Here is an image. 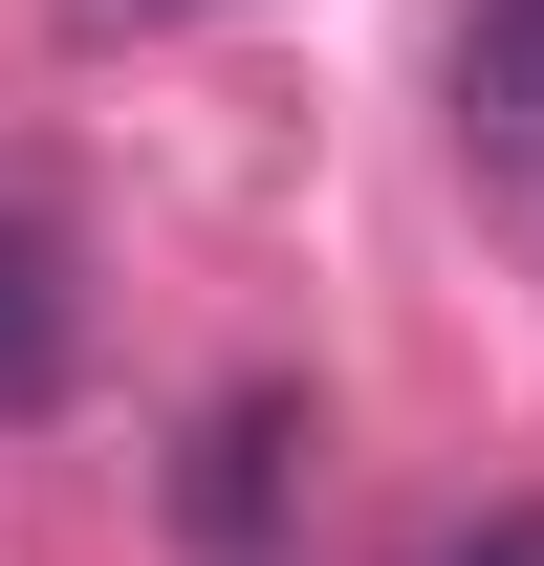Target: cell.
Listing matches in <instances>:
<instances>
[{
	"mask_svg": "<svg viewBox=\"0 0 544 566\" xmlns=\"http://www.w3.org/2000/svg\"><path fill=\"white\" fill-rule=\"evenodd\" d=\"M458 132L544 175V0H458Z\"/></svg>",
	"mask_w": 544,
	"mask_h": 566,
	"instance_id": "3957f363",
	"label": "cell"
},
{
	"mask_svg": "<svg viewBox=\"0 0 544 566\" xmlns=\"http://www.w3.org/2000/svg\"><path fill=\"white\" fill-rule=\"evenodd\" d=\"M283 458H305V392H218V415H197V458H175L197 566H262L283 545Z\"/></svg>",
	"mask_w": 544,
	"mask_h": 566,
	"instance_id": "6da1fadb",
	"label": "cell"
},
{
	"mask_svg": "<svg viewBox=\"0 0 544 566\" xmlns=\"http://www.w3.org/2000/svg\"><path fill=\"white\" fill-rule=\"evenodd\" d=\"M458 566H544V501H501V523H458Z\"/></svg>",
	"mask_w": 544,
	"mask_h": 566,
	"instance_id": "277c9868",
	"label": "cell"
},
{
	"mask_svg": "<svg viewBox=\"0 0 544 566\" xmlns=\"http://www.w3.org/2000/svg\"><path fill=\"white\" fill-rule=\"evenodd\" d=\"M66 349H87V283H66V218H0V436L66 392Z\"/></svg>",
	"mask_w": 544,
	"mask_h": 566,
	"instance_id": "7a4b0ae2",
	"label": "cell"
},
{
	"mask_svg": "<svg viewBox=\"0 0 544 566\" xmlns=\"http://www.w3.org/2000/svg\"><path fill=\"white\" fill-rule=\"evenodd\" d=\"M87 22H175V0H87Z\"/></svg>",
	"mask_w": 544,
	"mask_h": 566,
	"instance_id": "5b68a950",
	"label": "cell"
}]
</instances>
